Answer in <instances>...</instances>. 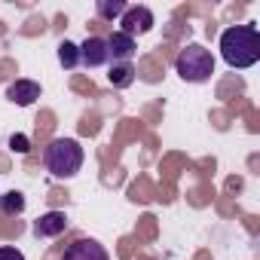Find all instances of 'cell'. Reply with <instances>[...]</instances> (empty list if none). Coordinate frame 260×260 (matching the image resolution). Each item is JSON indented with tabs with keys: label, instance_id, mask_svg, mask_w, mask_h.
Returning <instances> with one entry per match:
<instances>
[{
	"label": "cell",
	"instance_id": "6da1fadb",
	"mask_svg": "<svg viewBox=\"0 0 260 260\" xmlns=\"http://www.w3.org/2000/svg\"><path fill=\"white\" fill-rule=\"evenodd\" d=\"M220 55L230 68H251L260 58V31L254 25H233L220 34Z\"/></svg>",
	"mask_w": 260,
	"mask_h": 260
},
{
	"label": "cell",
	"instance_id": "7a4b0ae2",
	"mask_svg": "<svg viewBox=\"0 0 260 260\" xmlns=\"http://www.w3.org/2000/svg\"><path fill=\"white\" fill-rule=\"evenodd\" d=\"M43 162L52 178H74L83 169V147L74 138H55L43 150Z\"/></svg>",
	"mask_w": 260,
	"mask_h": 260
},
{
	"label": "cell",
	"instance_id": "3957f363",
	"mask_svg": "<svg viewBox=\"0 0 260 260\" xmlns=\"http://www.w3.org/2000/svg\"><path fill=\"white\" fill-rule=\"evenodd\" d=\"M175 71H178V77L187 80V83H205V80H211V74H214V58H211V52H208L205 46L190 43V46H184V49L178 52Z\"/></svg>",
	"mask_w": 260,
	"mask_h": 260
},
{
	"label": "cell",
	"instance_id": "277c9868",
	"mask_svg": "<svg viewBox=\"0 0 260 260\" xmlns=\"http://www.w3.org/2000/svg\"><path fill=\"white\" fill-rule=\"evenodd\" d=\"M119 31L125 34V37H141V34H147L150 28H153V13L147 10V7H125V13L119 16Z\"/></svg>",
	"mask_w": 260,
	"mask_h": 260
},
{
	"label": "cell",
	"instance_id": "5b68a950",
	"mask_svg": "<svg viewBox=\"0 0 260 260\" xmlns=\"http://www.w3.org/2000/svg\"><path fill=\"white\" fill-rule=\"evenodd\" d=\"M61 260H110V254H107L104 245H98L95 239H77L74 245L64 248Z\"/></svg>",
	"mask_w": 260,
	"mask_h": 260
},
{
	"label": "cell",
	"instance_id": "8992f818",
	"mask_svg": "<svg viewBox=\"0 0 260 260\" xmlns=\"http://www.w3.org/2000/svg\"><path fill=\"white\" fill-rule=\"evenodd\" d=\"M104 43H107V58H113V64H125V61H132V55L138 52L135 40H132V37H125L122 31H113Z\"/></svg>",
	"mask_w": 260,
	"mask_h": 260
},
{
	"label": "cell",
	"instance_id": "52a82bcc",
	"mask_svg": "<svg viewBox=\"0 0 260 260\" xmlns=\"http://www.w3.org/2000/svg\"><path fill=\"white\" fill-rule=\"evenodd\" d=\"M68 230V214L64 211H46L34 220V236L37 239H55Z\"/></svg>",
	"mask_w": 260,
	"mask_h": 260
},
{
	"label": "cell",
	"instance_id": "ba28073f",
	"mask_svg": "<svg viewBox=\"0 0 260 260\" xmlns=\"http://www.w3.org/2000/svg\"><path fill=\"white\" fill-rule=\"evenodd\" d=\"M80 61L86 68H101L107 61V43H104V37H86L80 43Z\"/></svg>",
	"mask_w": 260,
	"mask_h": 260
},
{
	"label": "cell",
	"instance_id": "9c48e42d",
	"mask_svg": "<svg viewBox=\"0 0 260 260\" xmlns=\"http://www.w3.org/2000/svg\"><path fill=\"white\" fill-rule=\"evenodd\" d=\"M7 98L13 104H19V107H28V104H34L40 98V83H34V80H16L7 89Z\"/></svg>",
	"mask_w": 260,
	"mask_h": 260
},
{
	"label": "cell",
	"instance_id": "30bf717a",
	"mask_svg": "<svg viewBox=\"0 0 260 260\" xmlns=\"http://www.w3.org/2000/svg\"><path fill=\"white\" fill-rule=\"evenodd\" d=\"M107 80H110V86L113 89H128L135 83V68H132V61H125V64H113L110 68V74H107Z\"/></svg>",
	"mask_w": 260,
	"mask_h": 260
},
{
	"label": "cell",
	"instance_id": "8fae6325",
	"mask_svg": "<svg viewBox=\"0 0 260 260\" xmlns=\"http://www.w3.org/2000/svg\"><path fill=\"white\" fill-rule=\"evenodd\" d=\"M58 61H61V68H77L80 64V46L77 43H71V40H61L58 43Z\"/></svg>",
	"mask_w": 260,
	"mask_h": 260
},
{
	"label": "cell",
	"instance_id": "7c38bea8",
	"mask_svg": "<svg viewBox=\"0 0 260 260\" xmlns=\"http://www.w3.org/2000/svg\"><path fill=\"white\" fill-rule=\"evenodd\" d=\"M22 211H25V196L22 193L10 190V193L0 196V214H22Z\"/></svg>",
	"mask_w": 260,
	"mask_h": 260
},
{
	"label": "cell",
	"instance_id": "4fadbf2b",
	"mask_svg": "<svg viewBox=\"0 0 260 260\" xmlns=\"http://www.w3.org/2000/svg\"><path fill=\"white\" fill-rule=\"evenodd\" d=\"M95 10H98L101 19H119L125 13V4H122V0H98Z\"/></svg>",
	"mask_w": 260,
	"mask_h": 260
},
{
	"label": "cell",
	"instance_id": "5bb4252c",
	"mask_svg": "<svg viewBox=\"0 0 260 260\" xmlns=\"http://www.w3.org/2000/svg\"><path fill=\"white\" fill-rule=\"evenodd\" d=\"M10 147H13L16 153H28V150H31V144H28L25 135H13V138H10Z\"/></svg>",
	"mask_w": 260,
	"mask_h": 260
},
{
	"label": "cell",
	"instance_id": "9a60e30c",
	"mask_svg": "<svg viewBox=\"0 0 260 260\" xmlns=\"http://www.w3.org/2000/svg\"><path fill=\"white\" fill-rule=\"evenodd\" d=\"M0 260H25V254L19 248H13V245H4L0 248Z\"/></svg>",
	"mask_w": 260,
	"mask_h": 260
}]
</instances>
